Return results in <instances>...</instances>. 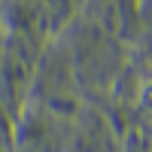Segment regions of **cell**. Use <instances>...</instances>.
Listing matches in <instances>:
<instances>
[]
</instances>
